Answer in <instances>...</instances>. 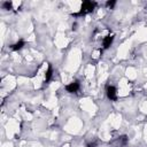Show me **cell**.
Returning <instances> with one entry per match:
<instances>
[{"mask_svg": "<svg viewBox=\"0 0 147 147\" xmlns=\"http://www.w3.org/2000/svg\"><path fill=\"white\" fill-rule=\"evenodd\" d=\"M95 6H96V3H95L94 1H90V0H86V1H84V2L82 3L79 11H78V13H76V14H72V15H74L75 17L87 15V14H90V13H92V11L94 10Z\"/></svg>", "mask_w": 147, "mask_h": 147, "instance_id": "obj_1", "label": "cell"}, {"mask_svg": "<svg viewBox=\"0 0 147 147\" xmlns=\"http://www.w3.org/2000/svg\"><path fill=\"white\" fill-rule=\"evenodd\" d=\"M79 90H80V84L78 80H74V82L65 85V91L68 93H75L76 94L79 92Z\"/></svg>", "mask_w": 147, "mask_h": 147, "instance_id": "obj_2", "label": "cell"}, {"mask_svg": "<svg viewBox=\"0 0 147 147\" xmlns=\"http://www.w3.org/2000/svg\"><path fill=\"white\" fill-rule=\"evenodd\" d=\"M106 94H107V98L110 100V101H116L117 100V90L115 86L113 85H108L106 87Z\"/></svg>", "mask_w": 147, "mask_h": 147, "instance_id": "obj_3", "label": "cell"}, {"mask_svg": "<svg viewBox=\"0 0 147 147\" xmlns=\"http://www.w3.org/2000/svg\"><path fill=\"white\" fill-rule=\"evenodd\" d=\"M113 41H114V34L110 33V32L107 33V34L102 38V49H108V48L111 46Z\"/></svg>", "mask_w": 147, "mask_h": 147, "instance_id": "obj_4", "label": "cell"}, {"mask_svg": "<svg viewBox=\"0 0 147 147\" xmlns=\"http://www.w3.org/2000/svg\"><path fill=\"white\" fill-rule=\"evenodd\" d=\"M52 77H53V67H52V64H51V63H48V65H47V69H46V71H45V77H44V85H47V84L51 82Z\"/></svg>", "mask_w": 147, "mask_h": 147, "instance_id": "obj_5", "label": "cell"}, {"mask_svg": "<svg viewBox=\"0 0 147 147\" xmlns=\"http://www.w3.org/2000/svg\"><path fill=\"white\" fill-rule=\"evenodd\" d=\"M24 45H25V41H24L23 39H20L18 41H16L15 44H13V45L10 46V49H11V51H14V52H17V51L22 49Z\"/></svg>", "mask_w": 147, "mask_h": 147, "instance_id": "obj_6", "label": "cell"}, {"mask_svg": "<svg viewBox=\"0 0 147 147\" xmlns=\"http://www.w3.org/2000/svg\"><path fill=\"white\" fill-rule=\"evenodd\" d=\"M115 3H116V1H107V3H106V5H107V7H109V8L111 9V8L115 6Z\"/></svg>", "mask_w": 147, "mask_h": 147, "instance_id": "obj_7", "label": "cell"}, {"mask_svg": "<svg viewBox=\"0 0 147 147\" xmlns=\"http://www.w3.org/2000/svg\"><path fill=\"white\" fill-rule=\"evenodd\" d=\"M98 146V144L95 142V141H92V142H88L87 145H86V147H96Z\"/></svg>", "mask_w": 147, "mask_h": 147, "instance_id": "obj_8", "label": "cell"}, {"mask_svg": "<svg viewBox=\"0 0 147 147\" xmlns=\"http://www.w3.org/2000/svg\"><path fill=\"white\" fill-rule=\"evenodd\" d=\"M62 147H64V146H62Z\"/></svg>", "mask_w": 147, "mask_h": 147, "instance_id": "obj_9", "label": "cell"}]
</instances>
